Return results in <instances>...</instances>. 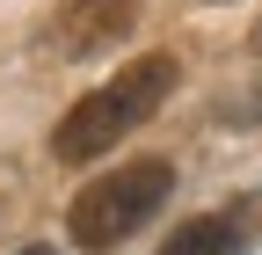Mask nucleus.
<instances>
[{"label": "nucleus", "mask_w": 262, "mask_h": 255, "mask_svg": "<svg viewBox=\"0 0 262 255\" xmlns=\"http://www.w3.org/2000/svg\"><path fill=\"white\" fill-rule=\"evenodd\" d=\"M175 80H182V66L168 51H146V58H131V66L117 73V80H102V88H88L73 110H66L58 124H51V153L66 168L73 161H95V153H110V146H124L139 124L175 95Z\"/></svg>", "instance_id": "1"}, {"label": "nucleus", "mask_w": 262, "mask_h": 255, "mask_svg": "<svg viewBox=\"0 0 262 255\" xmlns=\"http://www.w3.org/2000/svg\"><path fill=\"white\" fill-rule=\"evenodd\" d=\"M168 189H175V168L168 161H131V168H110L102 182H88L73 204H66V241L88 248V255H102L117 241H131L146 226V219L168 204Z\"/></svg>", "instance_id": "2"}, {"label": "nucleus", "mask_w": 262, "mask_h": 255, "mask_svg": "<svg viewBox=\"0 0 262 255\" xmlns=\"http://www.w3.org/2000/svg\"><path fill=\"white\" fill-rule=\"evenodd\" d=\"M131 22H139V0H66L58 22H51V51L58 58H95L131 37Z\"/></svg>", "instance_id": "3"}, {"label": "nucleus", "mask_w": 262, "mask_h": 255, "mask_svg": "<svg viewBox=\"0 0 262 255\" xmlns=\"http://www.w3.org/2000/svg\"><path fill=\"white\" fill-rule=\"evenodd\" d=\"M248 241H255V204H219L189 226H175L160 255H248Z\"/></svg>", "instance_id": "4"}, {"label": "nucleus", "mask_w": 262, "mask_h": 255, "mask_svg": "<svg viewBox=\"0 0 262 255\" xmlns=\"http://www.w3.org/2000/svg\"><path fill=\"white\" fill-rule=\"evenodd\" d=\"M22 255H51V248H22Z\"/></svg>", "instance_id": "5"}, {"label": "nucleus", "mask_w": 262, "mask_h": 255, "mask_svg": "<svg viewBox=\"0 0 262 255\" xmlns=\"http://www.w3.org/2000/svg\"><path fill=\"white\" fill-rule=\"evenodd\" d=\"M255 51H262V29H255Z\"/></svg>", "instance_id": "6"}]
</instances>
